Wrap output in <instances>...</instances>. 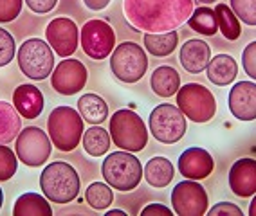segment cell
<instances>
[{
    "mask_svg": "<svg viewBox=\"0 0 256 216\" xmlns=\"http://www.w3.org/2000/svg\"><path fill=\"white\" fill-rule=\"evenodd\" d=\"M123 9L134 29L166 32L188 22L195 9V0H124Z\"/></svg>",
    "mask_w": 256,
    "mask_h": 216,
    "instance_id": "obj_1",
    "label": "cell"
},
{
    "mask_svg": "<svg viewBox=\"0 0 256 216\" xmlns=\"http://www.w3.org/2000/svg\"><path fill=\"white\" fill-rule=\"evenodd\" d=\"M40 188L49 202L64 206L78 198L82 182H80L78 171L72 166L64 161H56L42 170Z\"/></svg>",
    "mask_w": 256,
    "mask_h": 216,
    "instance_id": "obj_2",
    "label": "cell"
},
{
    "mask_svg": "<svg viewBox=\"0 0 256 216\" xmlns=\"http://www.w3.org/2000/svg\"><path fill=\"white\" fill-rule=\"evenodd\" d=\"M85 124L78 110L70 106H56L47 117V134L60 152H72L82 143Z\"/></svg>",
    "mask_w": 256,
    "mask_h": 216,
    "instance_id": "obj_3",
    "label": "cell"
},
{
    "mask_svg": "<svg viewBox=\"0 0 256 216\" xmlns=\"http://www.w3.org/2000/svg\"><path fill=\"white\" fill-rule=\"evenodd\" d=\"M110 139L114 141V146L124 152L138 153L142 152L148 144V128L141 115H138L134 110L121 108L114 112L110 117L108 126Z\"/></svg>",
    "mask_w": 256,
    "mask_h": 216,
    "instance_id": "obj_4",
    "label": "cell"
},
{
    "mask_svg": "<svg viewBox=\"0 0 256 216\" xmlns=\"http://www.w3.org/2000/svg\"><path fill=\"white\" fill-rule=\"evenodd\" d=\"M101 175L110 188L118 191H134L142 180V164L132 152L108 153L101 166Z\"/></svg>",
    "mask_w": 256,
    "mask_h": 216,
    "instance_id": "obj_5",
    "label": "cell"
},
{
    "mask_svg": "<svg viewBox=\"0 0 256 216\" xmlns=\"http://www.w3.org/2000/svg\"><path fill=\"white\" fill-rule=\"evenodd\" d=\"M110 70L121 83L132 85L144 78L148 70V56L139 43L123 41L110 54Z\"/></svg>",
    "mask_w": 256,
    "mask_h": 216,
    "instance_id": "obj_6",
    "label": "cell"
},
{
    "mask_svg": "<svg viewBox=\"0 0 256 216\" xmlns=\"http://www.w3.org/2000/svg\"><path fill=\"white\" fill-rule=\"evenodd\" d=\"M16 61L24 76L42 81L54 70V51L42 38H28L16 52Z\"/></svg>",
    "mask_w": 256,
    "mask_h": 216,
    "instance_id": "obj_7",
    "label": "cell"
},
{
    "mask_svg": "<svg viewBox=\"0 0 256 216\" xmlns=\"http://www.w3.org/2000/svg\"><path fill=\"white\" fill-rule=\"evenodd\" d=\"M177 106L193 123H208L216 114V99L210 88L200 83H186L178 88Z\"/></svg>",
    "mask_w": 256,
    "mask_h": 216,
    "instance_id": "obj_8",
    "label": "cell"
},
{
    "mask_svg": "<svg viewBox=\"0 0 256 216\" xmlns=\"http://www.w3.org/2000/svg\"><path fill=\"white\" fill-rule=\"evenodd\" d=\"M188 123L186 115L178 110V106L162 103L156 106L148 119V132L160 144H175L186 135Z\"/></svg>",
    "mask_w": 256,
    "mask_h": 216,
    "instance_id": "obj_9",
    "label": "cell"
},
{
    "mask_svg": "<svg viewBox=\"0 0 256 216\" xmlns=\"http://www.w3.org/2000/svg\"><path fill=\"white\" fill-rule=\"evenodd\" d=\"M50 152H52V141L49 134H46L38 126L22 128L16 135L14 153L18 157V161L29 168H40L42 164H46Z\"/></svg>",
    "mask_w": 256,
    "mask_h": 216,
    "instance_id": "obj_10",
    "label": "cell"
},
{
    "mask_svg": "<svg viewBox=\"0 0 256 216\" xmlns=\"http://www.w3.org/2000/svg\"><path fill=\"white\" fill-rule=\"evenodd\" d=\"M80 45L92 60H105L116 49V32L105 20H88L80 29Z\"/></svg>",
    "mask_w": 256,
    "mask_h": 216,
    "instance_id": "obj_11",
    "label": "cell"
},
{
    "mask_svg": "<svg viewBox=\"0 0 256 216\" xmlns=\"http://www.w3.org/2000/svg\"><path fill=\"white\" fill-rule=\"evenodd\" d=\"M172 209L177 216H204L210 198L198 180H182L172 189Z\"/></svg>",
    "mask_w": 256,
    "mask_h": 216,
    "instance_id": "obj_12",
    "label": "cell"
},
{
    "mask_svg": "<svg viewBox=\"0 0 256 216\" xmlns=\"http://www.w3.org/2000/svg\"><path fill=\"white\" fill-rule=\"evenodd\" d=\"M88 79L87 67L76 58H64L50 74V87L62 96L82 92Z\"/></svg>",
    "mask_w": 256,
    "mask_h": 216,
    "instance_id": "obj_13",
    "label": "cell"
},
{
    "mask_svg": "<svg viewBox=\"0 0 256 216\" xmlns=\"http://www.w3.org/2000/svg\"><path fill=\"white\" fill-rule=\"evenodd\" d=\"M46 40L56 54L62 58H69L80 45V29L74 20L58 16L50 20L46 27Z\"/></svg>",
    "mask_w": 256,
    "mask_h": 216,
    "instance_id": "obj_14",
    "label": "cell"
},
{
    "mask_svg": "<svg viewBox=\"0 0 256 216\" xmlns=\"http://www.w3.org/2000/svg\"><path fill=\"white\" fill-rule=\"evenodd\" d=\"M228 106L234 119L249 123L256 119V83L238 81L234 83L228 96Z\"/></svg>",
    "mask_w": 256,
    "mask_h": 216,
    "instance_id": "obj_15",
    "label": "cell"
},
{
    "mask_svg": "<svg viewBox=\"0 0 256 216\" xmlns=\"http://www.w3.org/2000/svg\"><path fill=\"white\" fill-rule=\"evenodd\" d=\"M177 168L184 179L204 180L215 170V159L204 148H188L178 157Z\"/></svg>",
    "mask_w": 256,
    "mask_h": 216,
    "instance_id": "obj_16",
    "label": "cell"
},
{
    "mask_svg": "<svg viewBox=\"0 0 256 216\" xmlns=\"http://www.w3.org/2000/svg\"><path fill=\"white\" fill-rule=\"evenodd\" d=\"M229 188L240 198H249L256 193V159L244 157L231 166Z\"/></svg>",
    "mask_w": 256,
    "mask_h": 216,
    "instance_id": "obj_17",
    "label": "cell"
},
{
    "mask_svg": "<svg viewBox=\"0 0 256 216\" xmlns=\"http://www.w3.org/2000/svg\"><path fill=\"white\" fill-rule=\"evenodd\" d=\"M178 60L186 72L200 74L202 70H206L211 60V49L200 38H192L186 43H182L180 52H178Z\"/></svg>",
    "mask_w": 256,
    "mask_h": 216,
    "instance_id": "obj_18",
    "label": "cell"
},
{
    "mask_svg": "<svg viewBox=\"0 0 256 216\" xmlns=\"http://www.w3.org/2000/svg\"><path fill=\"white\" fill-rule=\"evenodd\" d=\"M44 94L34 85H18L13 92V106L26 119H36L44 110Z\"/></svg>",
    "mask_w": 256,
    "mask_h": 216,
    "instance_id": "obj_19",
    "label": "cell"
},
{
    "mask_svg": "<svg viewBox=\"0 0 256 216\" xmlns=\"http://www.w3.org/2000/svg\"><path fill=\"white\" fill-rule=\"evenodd\" d=\"M208 79L215 87H229L236 79L238 63L234 61L233 56L229 54H216L211 56L210 63L206 67Z\"/></svg>",
    "mask_w": 256,
    "mask_h": 216,
    "instance_id": "obj_20",
    "label": "cell"
},
{
    "mask_svg": "<svg viewBox=\"0 0 256 216\" xmlns=\"http://www.w3.org/2000/svg\"><path fill=\"white\" fill-rule=\"evenodd\" d=\"M142 177L152 188H168L175 177V168L172 164V161L166 159V157H152L142 168Z\"/></svg>",
    "mask_w": 256,
    "mask_h": 216,
    "instance_id": "obj_21",
    "label": "cell"
},
{
    "mask_svg": "<svg viewBox=\"0 0 256 216\" xmlns=\"http://www.w3.org/2000/svg\"><path fill=\"white\" fill-rule=\"evenodd\" d=\"M150 87L154 90V94H157L159 97H172L180 88V76H178V72L174 67L160 65L152 72Z\"/></svg>",
    "mask_w": 256,
    "mask_h": 216,
    "instance_id": "obj_22",
    "label": "cell"
},
{
    "mask_svg": "<svg viewBox=\"0 0 256 216\" xmlns=\"http://www.w3.org/2000/svg\"><path fill=\"white\" fill-rule=\"evenodd\" d=\"M144 49L156 58H166L174 54L178 45V32L166 31V32H144L142 34Z\"/></svg>",
    "mask_w": 256,
    "mask_h": 216,
    "instance_id": "obj_23",
    "label": "cell"
},
{
    "mask_svg": "<svg viewBox=\"0 0 256 216\" xmlns=\"http://www.w3.org/2000/svg\"><path fill=\"white\" fill-rule=\"evenodd\" d=\"M14 216H52V207L46 195L38 193H24L16 198L13 206Z\"/></svg>",
    "mask_w": 256,
    "mask_h": 216,
    "instance_id": "obj_24",
    "label": "cell"
},
{
    "mask_svg": "<svg viewBox=\"0 0 256 216\" xmlns=\"http://www.w3.org/2000/svg\"><path fill=\"white\" fill-rule=\"evenodd\" d=\"M78 112L83 121L90 124H101L108 119V105L98 94H83L78 99Z\"/></svg>",
    "mask_w": 256,
    "mask_h": 216,
    "instance_id": "obj_25",
    "label": "cell"
},
{
    "mask_svg": "<svg viewBox=\"0 0 256 216\" xmlns=\"http://www.w3.org/2000/svg\"><path fill=\"white\" fill-rule=\"evenodd\" d=\"M110 134L106 132L101 124H92L90 128L83 132L82 137V146L83 150L90 157H103L108 153L110 150Z\"/></svg>",
    "mask_w": 256,
    "mask_h": 216,
    "instance_id": "obj_26",
    "label": "cell"
},
{
    "mask_svg": "<svg viewBox=\"0 0 256 216\" xmlns=\"http://www.w3.org/2000/svg\"><path fill=\"white\" fill-rule=\"evenodd\" d=\"M22 130L20 114L11 103L0 101V144H10Z\"/></svg>",
    "mask_w": 256,
    "mask_h": 216,
    "instance_id": "obj_27",
    "label": "cell"
},
{
    "mask_svg": "<svg viewBox=\"0 0 256 216\" xmlns=\"http://www.w3.org/2000/svg\"><path fill=\"white\" fill-rule=\"evenodd\" d=\"M188 25L202 36H215L218 31L215 9H211L208 5H200L197 9H193L192 16L188 18Z\"/></svg>",
    "mask_w": 256,
    "mask_h": 216,
    "instance_id": "obj_28",
    "label": "cell"
},
{
    "mask_svg": "<svg viewBox=\"0 0 256 216\" xmlns=\"http://www.w3.org/2000/svg\"><path fill=\"white\" fill-rule=\"evenodd\" d=\"M215 14H216V23H218V31L224 34L226 40L234 41L242 34V25L240 20L233 13V9L228 4H216L215 5Z\"/></svg>",
    "mask_w": 256,
    "mask_h": 216,
    "instance_id": "obj_29",
    "label": "cell"
},
{
    "mask_svg": "<svg viewBox=\"0 0 256 216\" xmlns=\"http://www.w3.org/2000/svg\"><path fill=\"white\" fill-rule=\"evenodd\" d=\"M85 200L96 211H105L110 204L114 202V191L106 182H92L85 189Z\"/></svg>",
    "mask_w": 256,
    "mask_h": 216,
    "instance_id": "obj_30",
    "label": "cell"
},
{
    "mask_svg": "<svg viewBox=\"0 0 256 216\" xmlns=\"http://www.w3.org/2000/svg\"><path fill=\"white\" fill-rule=\"evenodd\" d=\"M18 168V157L6 144H0V182L11 180Z\"/></svg>",
    "mask_w": 256,
    "mask_h": 216,
    "instance_id": "obj_31",
    "label": "cell"
},
{
    "mask_svg": "<svg viewBox=\"0 0 256 216\" xmlns=\"http://www.w3.org/2000/svg\"><path fill=\"white\" fill-rule=\"evenodd\" d=\"M229 7L246 25H256V0H229Z\"/></svg>",
    "mask_w": 256,
    "mask_h": 216,
    "instance_id": "obj_32",
    "label": "cell"
},
{
    "mask_svg": "<svg viewBox=\"0 0 256 216\" xmlns=\"http://www.w3.org/2000/svg\"><path fill=\"white\" fill-rule=\"evenodd\" d=\"M16 54V43L10 31L0 27V67H6L13 61Z\"/></svg>",
    "mask_w": 256,
    "mask_h": 216,
    "instance_id": "obj_33",
    "label": "cell"
},
{
    "mask_svg": "<svg viewBox=\"0 0 256 216\" xmlns=\"http://www.w3.org/2000/svg\"><path fill=\"white\" fill-rule=\"evenodd\" d=\"M24 0H0V23H10L22 13Z\"/></svg>",
    "mask_w": 256,
    "mask_h": 216,
    "instance_id": "obj_34",
    "label": "cell"
},
{
    "mask_svg": "<svg viewBox=\"0 0 256 216\" xmlns=\"http://www.w3.org/2000/svg\"><path fill=\"white\" fill-rule=\"evenodd\" d=\"M242 67L244 72L249 76V78L256 79V40L247 43L246 49L242 52Z\"/></svg>",
    "mask_w": 256,
    "mask_h": 216,
    "instance_id": "obj_35",
    "label": "cell"
},
{
    "mask_svg": "<svg viewBox=\"0 0 256 216\" xmlns=\"http://www.w3.org/2000/svg\"><path fill=\"white\" fill-rule=\"evenodd\" d=\"M206 215H210V216H222V215L242 216L244 211L238 206H234V204H231V202H218V204H215V206L211 207V209H208Z\"/></svg>",
    "mask_w": 256,
    "mask_h": 216,
    "instance_id": "obj_36",
    "label": "cell"
},
{
    "mask_svg": "<svg viewBox=\"0 0 256 216\" xmlns=\"http://www.w3.org/2000/svg\"><path fill=\"white\" fill-rule=\"evenodd\" d=\"M28 7L36 14H46L52 11L58 4V0H24Z\"/></svg>",
    "mask_w": 256,
    "mask_h": 216,
    "instance_id": "obj_37",
    "label": "cell"
},
{
    "mask_svg": "<svg viewBox=\"0 0 256 216\" xmlns=\"http://www.w3.org/2000/svg\"><path fill=\"white\" fill-rule=\"evenodd\" d=\"M154 213H157V215H174V209L168 206H162V204H148L146 207H142L141 215H154Z\"/></svg>",
    "mask_w": 256,
    "mask_h": 216,
    "instance_id": "obj_38",
    "label": "cell"
},
{
    "mask_svg": "<svg viewBox=\"0 0 256 216\" xmlns=\"http://www.w3.org/2000/svg\"><path fill=\"white\" fill-rule=\"evenodd\" d=\"M83 4L90 11H101L110 4V0H83Z\"/></svg>",
    "mask_w": 256,
    "mask_h": 216,
    "instance_id": "obj_39",
    "label": "cell"
},
{
    "mask_svg": "<svg viewBox=\"0 0 256 216\" xmlns=\"http://www.w3.org/2000/svg\"><path fill=\"white\" fill-rule=\"evenodd\" d=\"M249 216H256V193L252 195V200H251V204H249Z\"/></svg>",
    "mask_w": 256,
    "mask_h": 216,
    "instance_id": "obj_40",
    "label": "cell"
},
{
    "mask_svg": "<svg viewBox=\"0 0 256 216\" xmlns=\"http://www.w3.org/2000/svg\"><path fill=\"white\" fill-rule=\"evenodd\" d=\"M106 216H114V215H121V216H126V213L123 211V209H110V211L105 213Z\"/></svg>",
    "mask_w": 256,
    "mask_h": 216,
    "instance_id": "obj_41",
    "label": "cell"
},
{
    "mask_svg": "<svg viewBox=\"0 0 256 216\" xmlns=\"http://www.w3.org/2000/svg\"><path fill=\"white\" fill-rule=\"evenodd\" d=\"M198 4H204V5H208V4H215L216 0H197Z\"/></svg>",
    "mask_w": 256,
    "mask_h": 216,
    "instance_id": "obj_42",
    "label": "cell"
},
{
    "mask_svg": "<svg viewBox=\"0 0 256 216\" xmlns=\"http://www.w3.org/2000/svg\"><path fill=\"white\" fill-rule=\"evenodd\" d=\"M2 204H4V193H2V188H0V209H2Z\"/></svg>",
    "mask_w": 256,
    "mask_h": 216,
    "instance_id": "obj_43",
    "label": "cell"
}]
</instances>
